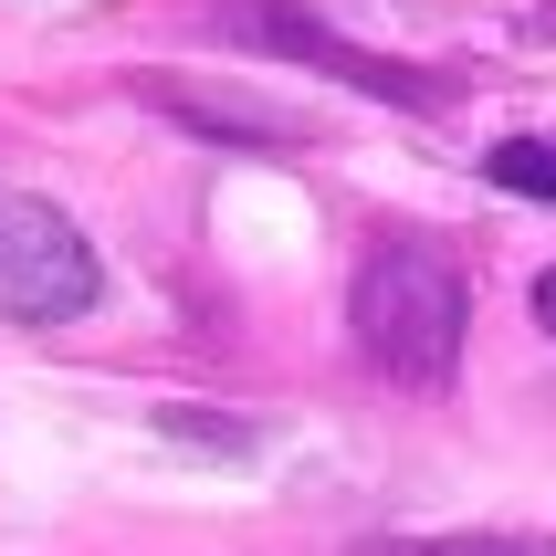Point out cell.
Listing matches in <instances>:
<instances>
[{"instance_id": "obj_1", "label": "cell", "mask_w": 556, "mask_h": 556, "mask_svg": "<svg viewBox=\"0 0 556 556\" xmlns=\"http://www.w3.org/2000/svg\"><path fill=\"white\" fill-rule=\"evenodd\" d=\"M346 337L389 389H452L463 368V337H472V274L452 263L441 242L400 231L378 242L346 283Z\"/></svg>"}, {"instance_id": "obj_2", "label": "cell", "mask_w": 556, "mask_h": 556, "mask_svg": "<svg viewBox=\"0 0 556 556\" xmlns=\"http://www.w3.org/2000/svg\"><path fill=\"white\" fill-rule=\"evenodd\" d=\"M105 294L94 274V242L53 200H0V315L11 326H74V315Z\"/></svg>"}, {"instance_id": "obj_3", "label": "cell", "mask_w": 556, "mask_h": 556, "mask_svg": "<svg viewBox=\"0 0 556 556\" xmlns=\"http://www.w3.org/2000/svg\"><path fill=\"white\" fill-rule=\"evenodd\" d=\"M220 31H252L263 53L315 63V74H337V85L378 94V105H409V116H431L441 94H452L441 74H409V63H389V53H357V42H337V31L315 22V11H294V0H220Z\"/></svg>"}, {"instance_id": "obj_4", "label": "cell", "mask_w": 556, "mask_h": 556, "mask_svg": "<svg viewBox=\"0 0 556 556\" xmlns=\"http://www.w3.org/2000/svg\"><path fill=\"white\" fill-rule=\"evenodd\" d=\"M137 105H157V116L200 126V137H220V148H305L315 126L283 116V105H252V94H220V85H189V74H137Z\"/></svg>"}, {"instance_id": "obj_5", "label": "cell", "mask_w": 556, "mask_h": 556, "mask_svg": "<svg viewBox=\"0 0 556 556\" xmlns=\"http://www.w3.org/2000/svg\"><path fill=\"white\" fill-rule=\"evenodd\" d=\"M157 431L179 441V452H211V463H252V452H263V431H252V420H231V409H157Z\"/></svg>"}, {"instance_id": "obj_6", "label": "cell", "mask_w": 556, "mask_h": 556, "mask_svg": "<svg viewBox=\"0 0 556 556\" xmlns=\"http://www.w3.org/2000/svg\"><path fill=\"white\" fill-rule=\"evenodd\" d=\"M483 179L515 189V200H556V137H504V148L483 157Z\"/></svg>"}, {"instance_id": "obj_7", "label": "cell", "mask_w": 556, "mask_h": 556, "mask_svg": "<svg viewBox=\"0 0 556 556\" xmlns=\"http://www.w3.org/2000/svg\"><path fill=\"white\" fill-rule=\"evenodd\" d=\"M378 556H556V535H389Z\"/></svg>"}, {"instance_id": "obj_8", "label": "cell", "mask_w": 556, "mask_h": 556, "mask_svg": "<svg viewBox=\"0 0 556 556\" xmlns=\"http://www.w3.org/2000/svg\"><path fill=\"white\" fill-rule=\"evenodd\" d=\"M535 326H546V337H556V263H546V274H535Z\"/></svg>"}]
</instances>
